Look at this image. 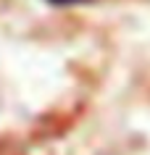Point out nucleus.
<instances>
[{"instance_id":"obj_1","label":"nucleus","mask_w":150,"mask_h":155,"mask_svg":"<svg viewBox=\"0 0 150 155\" xmlns=\"http://www.w3.org/2000/svg\"><path fill=\"white\" fill-rule=\"evenodd\" d=\"M50 5H76V3H82V0H45Z\"/></svg>"}]
</instances>
